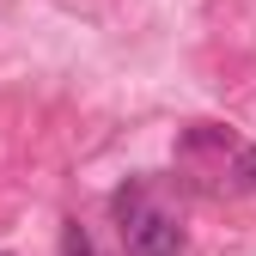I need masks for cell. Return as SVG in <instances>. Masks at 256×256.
I'll return each mask as SVG.
<instances>
[{"label": "cell", "instance_id": "obj_3", "mask_svg": "<svg viewBox=\"0 0 256 256\" xmlns=\"http://www.w3.org/2000/svg\"><path fill=\"white\" fill-rule=\"evenodd\" d=\"M232 177H238L244 189H256V146H244V140L232 146Z\"/></svg>", "mask_w": 256, "mask_h": 256}, {"label": "cell", "instance_id": "obj_2", "mask_svg": "<svg viewBox=\"0 0 256 256\" xmlns=\"http://www.w3.org/2000/svg\"><path fill=\"white\" fill-rule=\"evenodd\" d=\"M61 256H98V250H92V232L80 226V220H68V226H61Z\"/></svg>", "mask_w": 256, "mask_h": 256}, {"label": "cell", "instance_id": "obj_1", "mask_svg": "<svg viewBox=\"0 0 256 256\" xmlns=\"http://www.w3.org/2000/svg\"><path fill=\"white\" fill-rule=\"evenodd\" d=\"M116 226L128 256H183V226L177 214L146 202V183H122L116 189Z\"/></svg>", "mask_w": 256, "mask_h": 256}]
</instances>
